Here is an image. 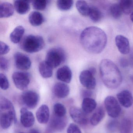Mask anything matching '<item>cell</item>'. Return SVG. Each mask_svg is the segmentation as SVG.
Here are the masks:
<instances>
[{"label": "cell", "mask_w": 133, "mask_h": 133, "mask_svg": "<svg viewBox=\"0 0 133 133\" xmlns=\"http://www.w3.org/2000/svg\"><path fill=\"white\" fill-rule=\"evenodd\" d=\"M80 42L85 50L93 54H98L105 49L107 38L105 32L95 26L84 29L80 36Z\"/></svg>", "instance_id": "cell-1"}, {"label": "cell", "mask_w": 133, "mask_h": 133, "mask_svg": "<svg viewBox=\"0 0 133 133\" xmlns=\"http://www.w3.org/2000/svg\"><path fill=\"white\" fill-rule=\"evenodd\" d=\"M99 71L103 82L107 88L115 89L122 83L121 71L112 61L108 59H103L99 64Z\"/></svg>", "instance_id": "cell-2"}, {"label": "cell", "mask_w": 133, "mask_h": 133, "mask_svg": "<svg viewBox=\"0 0 133 133\" xmlns=\"http://www.w3.org/2000/svg\"><path fill=\"white\" fill-rule=\"evenodd\" d=\"M15 110L11 102L8 99H4L0 103V124L3 129L10 127L14 121L17 122Z\"/></svg>", "instance_id": "cell-3"}, {"label": "cell", "mask_w": 133, "mask_h": 133, "mask_svg": "<svg viewBox=\"0 0 133 133\" xmlns=\"http://www.w3.org/2000/svg\"><path fill=\"white\" fill-rule=\"evenodd\" d=\"M43 38L39 36L29 35L24 37L20 42V48L24 51L30 53L37 52L45 46Z\"/></svg>", "instance_id": "cell-4"}, {"label": "cell", "mask_w": 133, "mask_h": 133, "mask_svg": "<svg viewBox=\"0 0 133 133\" xmlns=\"http://www.w3.org/2000/svg\"><path fill=\"white\" fill-rule=\"evenodd\" d=\"M64 50L59 47L52 48L47 52L45 61L53 68H56L63 63L66 60Z\"/></svg>", "instance_id": "cell-5"}, {"label": "cell", "mask_w": 133, "mask_h": 133, "mask_svg": "<svg viewBox=\"0 0 133 133\" xmlns=\"http://www.w3.org/2000/svg\"><path fill=\"white\" fill-rule=\"evenodd\" d=\"M105 107L109 116L112 118L118 117L120 114L121 108L116 98L112 96H108L105 99Z\"/></svg>", "instance_id": "cell-6"}, {"label": "cell", "mask_w": 133, "mask_h": 133, "mask_svg": "<svg viewBox=\"0 0 133 133\" xmlns=\"http://www.w3.org/2000/svg\"><path fill=\"white\" fill-rule=\"evenodd\" d=\"M12 79L15 86L18 89L24 90L26 89L30 82V75L27 72L17 71L12 75Z\"/></svg>", "instance_id": "cell-7"}, {"label": "cell", "mask_w": 133, "mask_h": 133, "mask_svg": "<svg viewBox=\"0 0 133 133\" xmlns=\"http://www.w3.org/2000/svg\"><path fill=\"white\" fill-rule=\"evenodd\" d=\"M95 75L88 70H84L81 72L79 80L81 84L88 89H93L96 86V81Z\"/></svg>", "instance_id": "cell-8"}, {"label": "cell", "mask_w": 133, "mask_h": 133, "mask_svg": "<svg viewBox=\"0 0 133 133\" xmlns=\"http://www.w3.org/2000/svg\"><path fill=\"white\" fill-rule=\"evenodd\" d=\"M39 96L35 92L28 91L24 92L22 95V99L25 105L29 109L36 107L39 101Z\"/></svg>", "instance_id": "cell-9"}, {"label": "cell", "mask_w": 133, "mask_h": 133, "mask_svg": "<svg viewBox=\"0 0 133 133\" xmlns=\"http://www.w3.org/2000/svg\"><path fill=\"white\" fill-rule=\"evenodd\" d=\"M15 64L17 68L22 70H27L31 68V62L29 57L25 54L16 52L14 56Z\"/></svg>", "instance_id": "cell-10"}, {"label": "cell", "mask_w": 133, "mask_h": 133, "mask_svg": "<svg viewBox=\"0 0 133 133\" xmlns=\"http://www.w3.org/2000/svg\"><path fill=\"white\" fill-rule=\"evenodd\" d=\"M70 114L73 120L77 123L81 125H85L88 123V117L83 110L72 107L70 109Z\"/></svg>", "instance_id": "cell-11"}, {"label": "cell", "mask_w": 133, "mask_h": 133, "mask_svg": "<svg viewBox=\"0 0 133 133\" xmlns=\"http://www.w3.org/2000/svg\"><path fill=\"white\" fill-rule=\"evenodd\" d=\"M115 43L119 52L123 55L128 54L130 51V45L127 38L121 35L117 36Z\"/></svg>", "instance_id": "cell-12"}, {"label": "cell", "mask_w": 133, "mask_h": 133, "mask_svg": "<svg viewBox=\"0 0 133 133\" xmlns=\"http://www.w3.org/2000/svg\"><path fill=\"white\" fill-rule=\"evenodd\" d=\"M21 121L22 124L24 127H31L35 123L34 115L26 108H22L21 110Z\"/></svg>", "instance_id": "cell-13"}, {"label": "cell", "mask_w": 133, "mask_h": 133, "mask_svg": "<svg viewBox=\"0 0 133 133\" xmlns=\"http://www.w3.org/2000/svg\"><path fill=\"white\" fill-rule=\"evenodd\" d=\"M119 103L124 107L129 108L133 103V97L132 94L128 90H123L117 95Z\"/></svg>", "instance_id": "cell-14"}, {"label": "cell", "mask_w": 133, "mask_h": 133, "mask_svg": "<svg viewBox=\"0 0 133 133\" xmlns=\"http://www.w3.org/2000/svg\"><path fill=\"white\" fill-rule=\"evenodd\" d=\"M56 77L57 79L65 83H70L72 77L70 68L67 66L61 67L57 71Z\"/></svg>", "instance_id": "cell-15"}, {"label": "cell", "mask_w": 133, "mask_h": 133, "mask_svg": "<svg viewBox=\"0 0 133 133\" xmlns=\"http://www.w3.org/2000/svg\"><path fill=\"white\" fill-rule=\"evenodd\" d=\"M53 92L55 95L59 98H63L67 96L70 93L69 86L63 83L58 82L54 86Z\"/></svg>", "instance_id": "cell-16"}, {"label": "cell", "mask_w": 133, "mask_h": 133, "mask_svg": "<svg viewBox=\"0 0 133 133\" xmlns=\"http://www.w3.org/2000/svg\"><path fill=\"white\" fill-rule=\"evenodd\" d=\"M36 116L40 123H46L49 121L50 117L49 109L48 106L42 105L37 110Z\"/></svg>", "instance_id": "cell-17"}, {"label": "cell", "mask_w": 133, "mask_h": 133, "mask_svg": "<svg viewBox=\"0 0 133 133\" xmlns=\"http://www.w3.org/2000/svg\"><path fill=\"white\" fill-rule=\"evenodd\" d=\"M14 6L10 3L3 2L0 4V17L8 18L14 15Z\"/></svg>", "instance_id": "cell-18"}, {"label": "cell", "mask_w": 133, "mask_h": 133, "mask_svg": "<svg viewBox=\"0 0 133 133\" xmlns=\"http://www.w3.org/2000/svg\"><path fill=\"white\" fill-rule=\"evenodd\" d=\"M97 103L95 99L89 97L85 98L82 101V110L85 114H89L93 112L96 108Z\"/></svg>", "instance_id": "cell-19"}, {"label": "cell", "mask_w": 133, "mask_h": 133, "mask_svg": "<svg viewBox=\"0 0 133 133\" xmlns=\"http://www.w3.org/2000/svg\"><path fill=\"white\" fill-rule=\"evenodd\" d=\"M14 6L16 11L21 15L26 14L30 9L29 1H15Z\"/></svg>", "instance_id": "cell-20"}, {"label": "cell", "mask_w": 133, "mask_h": 133, "mask_svg": "<svg viewBox=\"0 0 133 133\" xmlns=\"http://www.w3.org/2000/svg\"><path fill=\"white\" fill-rule=\"evenodd\" d=\"M66 120L64 117H59L55 115L50 123L51 128L55 130H62L66 126Z\"/></svg>", "instance_id": "cell-21"}, {"label": "cell", "mask_w": 133, "mask_h": 133, "mask_svg": "<svg viewBox=\"0 0 133 133\" xmlns=\"http://www.w3.org/2000/svg\"><path fill=\"white\" fill-rule=\"evenodd\" d=\"M25 32V29L22 26L16 27L10 35V39L12 43H18L21 42Z\"/></svg>", "instance_id": "cell-22"}, {"label": "cell", "mask_w": 133, "mask_h": 133, "mask_svg": "<svg viewBox=\"0 0 133 133\" xmlns=\"http://www.w3.org/2000/svg\"><path fill=\"white\" fill-rule=\"evenodd\" d=\"M29 21L32 26H38L44 22V18L42 14L38 11H34L29 14Z\"/></svg>", "instance_id": "cell-23"}, {"label": "cell", "mask_w": 133, "mask_h": 133, "mask_svg": "<svg viewBox=\"0 0 133 133\" xmlns=\"http://www.w3.org/2000/svg\"><path fill=\"white\" fill-rule=\"evenodd\" d=\"M39 71L41 76L44 78L51 77L53 75V68L45 61L40 62L39 65Z\"/></svg>", "instance_id": "cell-24"}, {"label": "cell", "mask_w": 133, "mask_h": 133, "mask_svg": "<svg viewBox=\"0 0 133 133\" xmlns=\"http://www.w3.org/2000/svg\"><path fill=\"white\" fill-rule=\"evenodd\" d=\"M105 115L104 109L102 107H100L92 116L90 119L91 124L93 126H96L102 120Z\"/></svg>", "instance_id": "cell-25"}, {"label": "cell", "mask_w": 133, "mask_h": 133, "mask_svg": "<svg viewBox=\"0 0 133 133\" xmlns=\"http://www.w3.org/2000/svg\"><path fill=\"white\" fill-rule=\"evenodd\" d=\"M120 133H131L133 130V122L128 118L122 120L120 125Z\"/></svg>", "instance_id": "cell-26"}, {"label": "cell", "mask_w": 133, "mask_h": 133, "mask_svg": "<svg viewBox=\"0 0 133 133\" xmlns=\"http://www.w3.org/2000/svg\"><path fill=\"white\" fill-rule=\"evenodd\" d=\"M119 4L124 14L129 15L133 13V0H121Z\"/></svg>", "instance_id": "cell-27"}, {"label": "cell", "mask_w": 133, "mask_h": 133, "mask_svg": "<svg viewBox=\"0 0 133 133\" xmlns=\"http://www.w3.org/2000/svg\"><path fill=\"white\" fill-rule=\"evenodd\" d=\"M76 7L78 11L82 16H89L90 8L88 3L84 1H78L76 3Z\"/></svg>", "instance_id": "cell-28"}, {"label": "cell", "mask_w": 133, "mask_h": 133, "mask_svg": "<svg viewBox=\"0 0 133 133\" xmlns=\"http://www.w3.org/2000/svg\"><path fill=\"white\" fill-rule=\"evenodd\" d=\"M89 16L93 22H98L100 21L102 17L101 11L95 7H90Z\"/></svg>", "instance_id": "cell-29"}, {"label": "cell", "mask_w": 133, "mask_h": 133, "mask_svg": "<svg viewBox=\"0 0 133 133\" xmlns=\"http://www.w3.org/2000/svg\"><path fill=\"white\" fill-rule=\"evenodd\" d=\"M110 12L111 16L115 19H118L121 17L123 11L119 3L112 4L110 7Z\"/></svg>", "instance_id": "cell-30"}, {"label": "cell", "mask_w": 133, "mask_h": 133, "mask_svg": "<svg viewBox=\"0 0 133 133\" xmlns=\"http://www.w3.org/2000/svg\"><path fill=\"white\" fill-rule=\"evenodd\" d=\"M74 4L73 1H63L59 0L57 1L56 5L57 8L60 10L63 11L69 10L71 9Z\"/></svg>", "instance_id": "cell-31"}, {"label": "cell", "mask_w": 133, "mask_h": 133, "mask_svg": "<svg viewBox=\"0 0 133 133\" xmlns=\"http://www.w3.org/2000/svg\"><path fill=\"white\" fill-rule=\"evenodd\" d=\"M54 110L55 115L59 117H64L66 112L65 107L60 103H56L54 105Z\"/></svg>", "instance_id": "cell-32"}, {"label": "cell", "mask_w": 133, "mask_h": 133, "mask_svg": "<svg viewBox=\"0 0 133 133\" xmlns=\"http://www.w3.org/2000/svg\"><path fill=\"white\" fill-rule=\"evenodd\" d=\"M32 3L33 8L38 10H43L46 8L47 5V1L45 0L33 1Z\"/></svg>", "instance_id": "cell-33"}, {"label": "cell", "mask_w": 133, "mask_h": 133, "mask_svg": "<svg viewBox=\"0 0 133 133\" xmlns=\"http://www.w3.org/2000/svg\"><path fill=\"white\" fill-rule=\"evenodd\" d=\"M0 87L3 90H6L9 87V82L7 77L4 74H0Z\"/></svg>", "instance_id": "cell-34"}, {"label": "cell", "mask_w": 133, "mask_h": 133, "mask_svg": "<svg viewBox=\"0 0 133 133\" xmlns=\"http://www.w3.org/2000/svg\"><path fill=\"white\" fill-rule=\"evenodd\" d=\"M119 123L116 120H111L109 121L107 125V130L111 132L116 131L119 128Z\"/></svg>", "instance_id": "cell-35"}, {"label": "cell", "mask_w": 133, "mask_h": 133, "mask_svg": "<svg viewBox=\"0 0 133 133\" xmlns=\"http://www.w3.org/2000/svg\"><path fill=\"white\" fill-rule=\"evenodd\" d=\"M10 64L7 59L4 57L0 58V68L3 71H6L9 68Z\"/></svg>", "instance_id": "cell-36"}, {"label": "cell", "mask_w": 133, "mask_h": 133, "mask_svg": "<svg viewBox=\"0 0 133 133\" xmlns=\"http://www.w3.org/2000/svg\"><path fill=\"white\" fill-rule=\"evenodd\" d=\"M10 51V47L3 42H0V54L1 55H5Z\"/></svg>", "instance_id": "cell-37"}, {"label": "cell", "mask_w": 133, "mask_h": 133, "mask_svg": "<svg viewBox=\"0 0 133 133\" xmlns=\"http://www.w3.org/2000/svg\"><path fill=\"white\" fill-rule=\"evenodd\" d=\"M67 133H82L80 128L75 124H70L67 129Z\"/></svg>", "instance_id": "cell-38"}, {"label": "cell", "mask_w": 133, "mask_h": 133, "mask_svg": "<svg viewBox=\"0 0 133 133\" xmlns=\"http://www.w3.org/2000/svg\"><path fill=\"white\" fill-rule=\"evenodd\" d=\"M129 62L126 58L122 57L119 60V64L122 67L126 68L129 65Z\"/></svg>", "instance_id": "cell-39"}, {"label": "cell", "mask_w": 133, "mask_h": 133, "mask_svg": "<svg viewBox=\"0 0 133 133\" xmlns=\"http://www.w3.org/2000/svg\"><path fill=\"white\" fill-rule=\"evenodd\" d=\"M91 94V92L88 90H84L82 91V95L83 96L86 97L85 98L89 97Z\"/></svg>", "instance_id": "cell-40"}, {"label": "cell", "mask_w": 133, "mask_h": 133, "mask_svg": "<svg viewBox=\"0 0 133 133\" xmlns=\"http://www.w3.org/2000/svg\"><path fill=\"white\" fill-rule=\"evenodd\" d=\"M88 70L94 75H95V74H96V69L95 68L93 67H91L90 68L88 69Z\"/></svg>", "instance_id": "cell-41"}, {"label": "cell", "mask_w": 133, "mask_h": 133, "mask_svg": "<svg viewBox=\"0 0 133 133\" xmlns=\"http://www.w3.org/2000/svg\"><path fill=\"white\" fill-rule=\"evenodd\" d=\"M130 62L132 65H133V50L131 51L130 55Z\"/></svg>", "instance_id": "cell-42"}, {"label": "cell", "mask_w": 133, "mask_h": 133, "mask_svg": "<svg viewBox=\"0 0 133 133\" xmlns=\"http://www.w3.org/2000/svg\"><path fill=\"white\" fill-rule=\"evenodd\" d=\"M29 133H40L39 131L35 129H32L30 130Z\"/></svg>", "instance_id": "cell-43"}, {"label": "cell", "mask_w": 133, "mask_h": 133, "mask_svg": "<svg viewBox=\"0 0 133 133\" xmlns=\"http://www.w3.org/2000/svg\"><path fill=\"white\" fill-rule=\"evenodd\" d=\"M130 18L132 22H133V12L131 14L130 17Z\"/></svg>", "instance_id": "cell-44"}, {"label": "cell", "mask_w": 133, "mask_h": 133, "mask_svg": "<svg viewBox=\"0 0 133 133\" xmlns=\"http://www.w3.org/2000/svg\"><path fill=\"white\" fill-rule=\"evenodd\" d=\"M131 81L133 82V75H132V76H131Z\"/></svg>", "instance_id": "cell-45"}, {"label": "cell", "mask_w": 133, "mask_h": 133, "mask_svg": "<svg viewBox=\"0 0 133 133\" xmlns=\"http://www.w3.org/2000/svg\"><path fill=\"white\" fill-rule=\"evenodd\" d=\"M23 133V132H21V133Z\"/></svg>", "instance_id": "cell-46"}]
</instances>
